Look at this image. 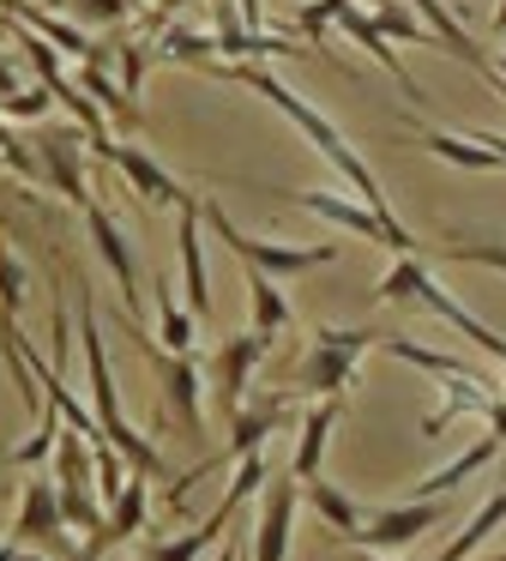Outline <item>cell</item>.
I'll list each match as a JSON object with an SVG mask.
<instances>
[{
  "mask_svg": "<svg viewBox=\"0 0 506 561\" xmlns=\"http://www.w3.org/2000/svg\"><path fill=\"white\" fill-rule=\"evenodd\" d=\"M217 73H223V79H235V85H248V91H260V98L272 103L277 115H289V122L301 127V139H308V146L320 151V158H325V163H332V170L349 182V194H356V199H368L373 211H392V206H386V187L373 182V170L356 158V146H349V139L337 134V127L325 122V115L313 110V103L301 98V91H289L284 79L272 73V67H260V61H223Z\"/></svg>",
  "mask_w": 506,
  "mask_h": 561,
  "instance_id": "cell-1",
  "label": "cell"
},
{
  "mask_svg": "<svg viewBox=\"0 0 506 561\" xmlns=\"http://www.w3.org/2000/svg\"><path fill=\"white\" fill-rule=\"evenodd\" d=\"M373 296H380V302H416V308H428V314H440L452 332H464V339H476V351H488L494 363L506 368V339H501L494 327H482V320L470 314V308L458 302V296L446 290V284L434 278V272L422 266L416 254H398V266L386 272L380 284H373Z\"/></svg>",
  "mask_w": 506,
  "mask_h": 561,
  "instance_id": "cell-2",
  "label": "cell"
},
{
  "mask_svg": "<svg viewBox=\"0 0 506 561\" xmlns=\"http://www.w3.org/2000/svg\"><path fill=\"white\" fill-rule=\"evenodd\" d=\"M79 339H84V363H91V399H96V423H103V435L115 440L120 453H127V465H139V477H157V471H163L157 447H151L145 435H133V423L120 416L115 368H108V351H103V332H96V308H91V302L79 308Z\"/></svg>",
  "mask_w": 506,
  "mask_h": 561,
  "instance_id": "cell-3",
  "label": "cell"
},
{
  "mask_svg": "<svg viewBox=\"0 0 506 561\" xmlns=\"http://www.w3.org/2000/svg\"><path fill=\"white\" fill-rule=\"evenodd\" d=\"M380 344L373 327H320L313 332V351L296 375L301 399H344V387L356 380V363Z\"/></svg>",
  "mask_w": 506,
  "mask_h": 561,
  "instance_id": "cell-4",
  "label": "cell"
},
{
  "mask_svg": "<svg viewBox=\"0 0 506 561\" xmlns=\"http://www.w3.org/2000/svg\"><path fill=\"white\" fill-rule=\"evenodd\" d=\"M205 224H211L217 242H223L229 254L241 260V266L265 272V278H301V272H313V266H332V254H337L332 242L301 248V242H260V236H241V230H235V218H229V211L217 206V199H205Z\"/></svg>",
  "mask_w": 506,
  "mask_h": 561,
  "instance_id": "cell-5",
  "label": "cell"
},
{
  "mask_svg": "<svg viewBox=\"0 0 506 561\" xmlns=\"http://www.w3.org/2000/svg\"><path fill=\"white\" fill-rule=\"evenodd\" d=\"M284 199L313 211V218H325V224H337V230H349V236H368V242L392 248V254H416V236L392 211H373L368 199H349V194H284Z\"/></svg>",
  "mask_w": 506,
  "mask_h": 561,
  "instance_id": "cell-6",
  "label": "cell"
},
{
  "mask_svg": "<svg viewBox=\"0 0 506 561\" xmlns=\"http://www.w3.org/2000/svg\"><path fill=\"white\" fill-rule=\"evenodd\" d=\"M72 525L67 513H60V483L55 477H36V483H24V501H19V519H12V537L19 543H36L48 549V556L60 561H84V543H72Z\"/></svg>",
  "mask_w": 506,
  "mask_h": 561,
  "instance_id": "cell-7",
  "label": "cell"
},
{
  "mask_svg": "<svg viewBox=\"0 0 506 561\" xmlns=\"http://www.w3.org/2000/svg\"><path fill=\"white\" fill-rule=\"evenodd\" d=\"M127 320V314H120ZM127 339H133V351H145L157 363V375H163V392H169V411L181 416L187 428H199L205 423V404H199V363L193 356H175V351H163V339H145V327L139 320H127Z\"/></svg>",
  "mask_w": 506,
  "mask_h": 561,
  "instance_id": "cell-8",
  "label": "cell"
},
{
  "mask_svg": "<svg viewBox=\"0 0 506 561\" xmlns=\"http://www.w3.org/2000/svg\"><path fill=\"white\" fill-rule=\"evenodd\" d=\"M440 519H446V495H434V501H404V507H380L356 537H349V543H356V549H380V556H386V549H410L422 531H434Z\"/></svg>",
  "mask_w": 506,
  "mask_h": 561,
  "instance_id": "cell-9",
  "label": "cell"
},
{
  "mask_svg": "<svg viewBox=\"0 0 506 561\" xmlns=\"http://www.w3.org/2000/svg\"><path fill=\"white\" fill-rule=\"evenodd\" d=\"M91 151H96V158H108L120 175H127V187L145 199V206H187V194L175 187V175H169L157 158H145L139 146H120V139L103 134V139H91Z\"/></svg>",
  "mask_w": 506,
  "mask_h": 561,
  "instance_id": "cell-10",
  "label": "cell"
},
{
  "mask_svg": "<svg viewBox=\"0 0 506 561\" xmlns=\"http://www.w3.org/2000/svg\"><path fill=\"white\" fill-rule=\"evenodd\" d=\"M296 501H301V477H277L260 489V525H253V561H289V525H296Z\"/></svg>",
  "mask_w": 506,
  "mask_h": 561,
  "instance_id": "cell-11",
  "label": "cell"
},
{
  "mask_svg": "<svg viewBox=\"0 0 506 561\" xmlns=\"http://www.w3.org/2000/svg\"><path fill=\"white\" fill-rule=\"evenodd\" d=\"M84 224H91V242H96V254H103V266L115 272V284H120V314L139 320V266H133V248H127V236H120V224L108 218L103 206H84Z\"/></svg>",
  "mask_w": 506,
  "mask_h": 561,
  "instance_id": "cell-12",
  "label": "cell"
},
{
  "mask_svg": "<svg viewBox=\"0 0 506 561\" xmlns=\"http://www.w3.org/2000/svg\"><path fill=\"white\" fill-rule=\"evenodd\" d=\"M337 31H344V37H349V43H356V49H368V55H373V61H380V67H386V73H392V79H398V91H404V98H410V103H422V85H416V79H410V73H404V61H398V49H392V37H386V31H380V25H373V7H361V0H349L344 13H337Z\"/></svg>",
  "mask_w": 506,
  "mask_h": 561,
  "instance_id": "cell-13",
  "label": "cell"
},
{
  "mask_svg": "<svg viewBox=\"0 0 506 561\" xmlns=\"http://www.w3.org/2000/svg\"><path fill=\"white\" fill-rule=\"evenodd\" d=\"M145 519H151V489H145V477H133V483H127V495H120L115 507H108L103 531H91V543H84V561H103L108 549L133 543V537L145 531Z\"/></svg>",
  "mask_w": 506,
  "mask_h": 561,
  "instance_id": "cell-14",
  "label": "cell"
},
{
  "mask_svg": "<svg viewBox=\"0 0 506 561\" xmlns=\"http://www.w3.org/2000/svg\"><path fill=\"white\" fill-rule=\"evenodd\" d=\"M181 224H175V254H181V272H187V308L193 314H211V272H205V254H199V218L205 206L187 194V206H175Z\"/></svg>",
  "mask_w": 506,
  "mask_h": 561,
  "instance_id": "cell-15",
  "label": "cell"
},
{
  "mask_svg": "<svg viewBox=\"0 0 506 561\" xmlns=\"http://www.w3.org/2000/svg\"><path fill=\"white\" fill-rule=\"evenodd\" d=\"M272 351V332H260L253 327L248 339H229L223 351H217V392H223V404H229V416L248 404V380H253V363Z\"/></svg>",
  "mask_w": 506,
  "mask_h": 561,
  "instance_id": "cell-16",
  "label": "cell"
},
{
  "mask_svg": "<svg viewBox=\"0 0 506 561\" xmlns=\"http://www.w3.org/2000/svg\"><path fill=\"white\" fill-rule=\"evenodd\" d=\"M79 134H48L43 146H36V163H43V175L55 182V194L67 199V206H96L91 199V187H84V170H79Z\"/></svg>",
  "mask_w": 506,
  "mask_h": 561,
  "instance_id": "cell-17",
  "label": "cell"
},
{
  "mask_svg": "<svg viewBox=\"0 0 506 561\" xmlns=\"http://www.w3.org/2000/svg\"><path fill=\"white\" fill-rule=\"evenodd\" d=\"M501 447H506V435H494V428H488V435H482L476 447H464V453H458V459H446L440 471H428V477H422V483H410V489H416V501H434V495H452V489L464 483V477L488 471V465H494V453H501Z\"/></svg>",
  "mask_w": 506,
  "mask_h": 561,
  "instance_id": "cell-18",
  "label": "cell"
},
{
  "mask_svg": "<svg viewBox=\"0 0 506 561\" xmlns=\"http://www.w3.org/2000/svg\"><path fill=\"white\" fill-rule=\"evenodd\" d=\"M410 7H416V19L434 31V43H440V49L452 55V61L476 67V73H488V67H494L488 55L476 49V37H464V25H458V13L446 7V0H410Z\"/></svg>",
  "mask_w": 506,
  "mask_h": 561,
  "instance_id": "cell-19",
  "label": "cell"
},
{
  "mask_svg": "<svg viewBox=\"0 0 506 561\" xmlns=\"http://www.w3.org/2000/svg\"><path fill=\"white\" fill-rule=\"evenodd\" d=\"M410 134H416L422 146L434 151V158L458 163V170H506L501 151H488L476 134H470V139H464V134H446V127H428V122H416V115H410Z\"/></svg>",
  "mask_w": 506,
  "mask_h": 561,
  "instance_id": "cell-20",
  "label": "cell"
},
{
  "mask_svg": "<svg viewBox=\"0 0 506 561\" xmlns=\"http://www.w3.org/2000/svg\"><path fill=\"white\" fill-rule=\"evenodd\" d=\"M332 423H337V399H313V411L301 416V440H296V459H289V477H301V483H313V477H320Z\"/></svg>",
  "mask_w": 506,
  "mask_h": 561,
  "instance_id": "cell-21",
  "label": "cell"
},
{
  "mask_svg": "<svg viewBox=\"0 0 506 561\" xmlns=\"http://www.w3.org/2000/svg\"><path fill=\"white\" fill-rule=\"evenodd\" d=\"M151 290H157V327H163L157 339H163V351L193 356V344H199V314L181 308V296H175V284H169V278H157Z\"/></svg>",
  "mask_w": 506,
  "mask_h": 561,
  "instance_id": "cell-22",
  "label": "cell"
},
{
  "mask_svg": "<svg viewBox=\"0 0 506 561\" xmlns=\"http://www.w3.org/2000/svg\"><path fill=\"white\" fill-rule=\"evenodd\" d=\"M301 495H308V507L325 519V531H332L337 543H349V537L361 531V507L344 495V489H332V483H325V477H313V483H301Z\"/></svg>",
  "mask_w": 506,
  "mask_h": 561,
  "instance_id": "cell-23",
  "label": "cell"
},
{
  "mask_svg": "<svg viewBox=\"0 0 506 561\" xmlns=\"http://www.w3.org/2000/svg\"><path fill=\"white\" fill-rule=\"evenodd\" d=\"M501 525H506V489H494V495L482 501L476 513H470V525H464V531H458V537H452V543H446L434 561H470V556H476V549L488 543L494 531H501Z\"/></svg>",
  "mask_w": 506,
  "mask_h": 561,
  "instance_id": "cell-24",
  "label": "cell"
},
{
  "mask_svg": "<svg viewBox=\"0 0 506 561\" xmlns=\"http://www.w3.org/2000/svg\"><path fill=\"white\" fill-rule=\"evenodd\" d=\"M248 296H253V327L260 332H289L296 327V308L284 296V278H265V272L248 266Z\"/></svg>",
  "mask_w": 506,
  "mask_h": 561,
  "instance_id": "cell-25",
  "label": "cell"
},
{
  "mask_svg": "<svg viewBox=\"0 0 506 561\" xmlns=\"http://www.w3.org/2000/svg\"><path fill=\"white\" fill-rule=\"evenodd\" d=\"M79 91H84V98H91L96 110H103L108 122H115V127H139V110H133V103H127V91H120L115 79L103 73V61H84V73H79Z\"/></svg>",
  "mask_w": 506,
  "mask_h": 561,
  "instance_id": "cell-26",
  "label": "cell"
},
{
  "mask_svg": "<svg viewBox=\"0 0 506 561\" xmlns=\"http://www.w3.org/2000/svg\"><path fill=\"white\" fill-rule=\"evenodd\" d=\"M380 351L398 356V363H410V368H422V375H434V380H446V375H476V363H464V356H446V351H428V344H416V339H380Z\"/></svg>",
  "mask_w": 506,
  "mask_h": 561,
  "instance_id": "cell-27",
  "label": "cell"
},
{
  "mask_svg": "<svg viewBox=\"0 0 506 561\" xmlns=\"http://www.w3.org/2000/svg\"><path fill=\"white\" fill-rule=\"evenodd\" d=\"M368 7H373V25H380L392 43H428V49H440V43H434V31L416 19V7H410V0H368Z\"/></svg>",
  "mask_w": 506,
  "mask_h": 561,
  "instance_id": "cell-28",
  "label": "cell"
},
{
  "mask_svg": "<svg viewBox=\"0 0 506 561\" xmlns=\"http://www.w3.org/2000/svg\"><path fill=\"white\" fill-rule=\"evenodd\" d=\"M157 55H169V61H211V55H217V31L169 25V31H157Z\"/></svg>",
  "mask_w": 506,
  "mask_h": 561,
  "instance_id": "cell-29",
  "label": "cell"
},
{
  "mask_svg": "<svg viewBox=\"0 0 506 561\" xmlns=\"http://www.w3.org/2000/svg\"><path fill=\"white\" fill-rule=\"evenodd\" d=\"M60 428H67V416L48 404L43 423L31 428V440H19V447H12V465H48V459H55V447H60Z\"/></svg>",
  "mask_w": 506,
  "mask_h": 561,
  "instance_id": "cell-30",
  "label": "cell"
},
{
  "mask_svg": "<svg viewBox=\"0 0 506 561\" xmlns=\"http://www.w3.org/2000/svg\"><path fill=\"white\" fill-rule=\"evenodd\" d=\"M440 260H452V266H488L506 278V242L501 236H470V242H446Z\"/></svg>",
  "mask_w": 506,
  "mask_h": 561,
  "instance_id": "cell-31",
  "label": "cell"
},
{
  "mask_svg": "<svg viewBox=\"0 0 506 561\" xmlns=\"http://www.w3.org/2000/svg\"><path fill=\"white\" fill-rule=\"evenodd\" d=\"M24 290H31V272H24V260L12 254V242H0V320L24 314Z\"/></svg>",
  "mask_w": 506,
  "mask_h": 561,
  "instance_id": "cell-32",
  "label": "cell"
},
{
  "mask_svg": "<svg viewBox=\"0 0 506 561\" xmlns=\"http://www.w3.org/2000/svg\"><path fill=\"white\" fill-rule=\"evenodd\" d=\"M48 103H55L48 85H24V91H12V98H0V115H7V122H43Z\"/></svg>",
  "mask_w": 506,
  "mask_h": 561,
  "instance_id": "cell-33",
  "label": "cell"
},
{
  "mask_svg": "<svg viewBox=\"0 0 506 561\" xmlns=\"http://www.w3.org/2000/svg\"><path fill=\"white\" fill-rule=\"evenodd\" d=\"M349 0H308V7H301L296 13V31L301 37L313 43V49H320V37H325V25H337V13H344Z\"/></svg>",
  "mask_w": 506,
  "mask_h": 561,
  "instance_id": "cell-34",
  "label": "cell"
},
{
  "mask_svg": "<svg viewBox=\"0 0 506 561\" xmlns=\"http://www.w3.org/2000/svg\"><path fill=\"white\" fill-rule=\"evenodd\" d=\"M0 163H7L12 175H24V182H36V175H43V163H36V151L24 146V139L12 134L7 122H0Z\"/></svg>",
  "mask_w": 506,
  "mask_h": 561,
  "instance_id": "cell-35",
  "label": "cell"
},
{
  "mask_svg": "<svg viewBox=\"0 0 506 561\" xmlns=\"http://www.w3.org/2000/svg\"><path fill=\"white\" fill-rule=\"evenodd\" d=\"M151 49L157 43H120V91H127V98H139L145 67H151Z\"/></svg>",
  "mask_w": 506,
  "mask_h": 561,
  "instance_id": "cell-36",
  "label": "cell"
},
{
  "mask_svg": "<svg viewBox=\"0 0 506 561\" xmlns=\"http://www.w3.org/2000/svg\"><path fill=\"white\" fill-rule=\"evenodd\" d=\"M67 7H79L84 25H120L133 13V0H67Z\"/></svg>",
  "mask_w": 506,
  "mask_h": 561,
  "instance_id": "cell-37",
  "label": "cell"
},
{
  "mask_svg": "<svg viewBox=\"0 0 506 561\" xmlns=\"http://www.w3.org/2000/svg\"><path fill=\"white\" fill-rule=\"evenodd\" d=\"M12 91H24V85H19V67L0 55V98H12Z\"/></svg>",
  "mask_w": 506,
  "mask_h": 561,
  "instance_id": "cell-38",
  "label": "cell"
},
{
  "mask_svg": "<svg viewBox=\"0 0 506 561\" xmlns=\"http://www.w3.org/2000/svg\"><path fill=\"white\" fill-rule=\"evenodd\" d=\"M356 561H410V556H380V549H361Z\"/></svg>",
  "mask_w": 506,
  "mask_h": 561,
  "instance_id": "cell-39",
  "label": "cell"
},
{
  "mask_svg": "<svg viewBox=\"0 0 506 561\" xmlns=\"http://www.w3.org/2000/svg\"><path fill=\"white\" fill-rule=\"evenodd\" d=\"M217 561H241V543H223V549H217Z\"/></svg>",
  "mask_w": 506,
  "mask_h": 561,
  "instance_id": "cell-40",
  "label": "cell"
},
{
  "mask_svg": "<svg viewBox=\"0 0 506 561\" xmlns=\"http://www.w3.org/2000/svg\"><path fill=\"white\" fill-rule=\"evenodd\" d=\"M0 561H19V537H12V543H0Z\"/></svg>",
  "mask_w": 506,
  "mask_h": 561,
  "instance_id": "cell-41",
  "label": "cell"
},
{
  "mask_svg": "<svg viewBox=\"0 0 506 561\" xmlns=\"http://www.w3.org/2000/svg\"><path fill=\"white\" fill-rule=\"evenodd\" d=\"M494 31H501V37H506V0H501V13H494Z\"/></svg>",
  "mask_w": 506,
  "mask_h": 561,
  "instance_id": "cell-42",
  "label": "cell"
},
{
  "mask_svg": "<svg viewBox=\"0 0 506 561\" xmlns=\"http://www.w3.org/2000/svg\"><path fill=\"white\" fill-rule=\"evenodd\" d=\"M494 73H506V49H501V61H494Z\"/></svg>",
  "mask_w": 506,
  "mask_h": 561,
  "instance_id": "cell-43",
  "label": "cell"
},
{
  "mask_svg": "<svg viewBox=\"0 0 506 561\" xmlns=\"http://www.w3.org/2000/svg\"><path fill=\"white\" fill-rule=\"evenodd\" d=\"M19 561H43V556H24V549H19Z\"/></svg>",
  "mask_w": 506,
  "mask_h": 561,
  "instance_id": "cell-44",
  "label": "cell"
},
{
  "mask_svg": "<svg viewBox=\"0 0 506 561\" xmlns=\"http://www.w3.org/2000/svg\"><path fill=\"white\" fill-rule=\"evenodd\" d=\"M43 7H67V0H43Z\"/></svg>",
  "mask_w": 506,
  "mask_h": 561,
  "instance_id": "cell-45",
  "label": "cell"
}]
</instances>
